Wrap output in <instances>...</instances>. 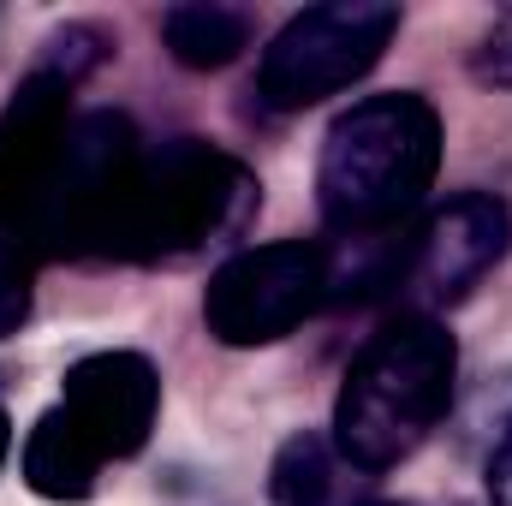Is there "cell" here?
<instances>
[{
	"label": "cell",
	"mask_w": 512,
	"mask_h": 506,
	"mask_svg": "<svg viewBox=\"0 0 512 506\" xmlns=\"http://www.w3.org/2000/svg\"><path fill=\"white\" fill-rule=\"evenodd\" d=\"M453 387H459V340L447 334V322L399 310L346 364L328 441L358 477H382L435 435V423L453 411Z\"/></svg>",
	"instance_id": "1"
},
{
	"label": "cell",
	"mask_w": 512,
	"mask_h": 506,
	"mask_svg": "<svg viewBox=\"0 0 512 506\" xmlns=\"http://www.w3.org/2000/svg\"><path fill=\"white\" fill-rule=\"evenodd\" d=\"M256 173L203 143V137H173L155 149H137L126 167L90 251L120 256V262H173V256L203 251L209 239L233 233L256 209Z\"/></svg>",
	"instance_id": "2"
},
{
	"label": "cell",
	"mask_w": 512,
	"mask_h": 506,
	"mask_svg": "<svg viewBox=\"0 0 512 506\" xmlns=\"http://www.w3.org/2000/svg\"><path fill=\"white\" fill-rule=\"evenodd\" d=\"M441 167V114L417 90L352 102L316 155V209L340 239H370L405 221Z\"/></svg>",
	"instance_id": "3"
},
{
	"label": "cell",
	"mask_w": 512,
	"mask_h": 506,
	"mask_svg": "<svg viewBox=\"0 0 512 506\" xmlns=\"http://www.w3.org/2000/svg\"><path fill=\"white\" fill-rule=\"evenodd\" d=\"M399 24L405 12L393 0H328V6L292 12L256 60V102L268 114H304L352 90L382 66Z\"/></svg>",
	"instance_id": "4"
},
{
	"label": "cell",
	"mask_w": 512,
	"mask_h": 506,
	"mask_svg": "<svg viewBox=\"0 0 512 506\" xmlns=\"http://www.w3.org/2000/svg\"><path fill=\"white\" fill-rule=\"evenodd\" d=\"M334 298V256L310 239H274L233 251L203 286V328L209 340L256 352L286 340Z\"/></svg>",
	"instance_id": "5"
},
{
	"label": "cell",
	"mask_w": 512,
	"mask_h": 506,
	"mask_svg": "<svg viewBox=\"0 0 512 506\" xmlns=\"http://www.w3.org/2000/svg\"><path fill=\"white\" fill-rule=\"evenodd\" d=\"M512 251V209L495 191H459L447 197L411 239V251L399 256L393 286L405 292V310L435 316L453 310L459 298H471Z\"/></svg>",
	"instance_id": "6"
},
{
	"label": "cell",
	"mask_w": 512,
	"mask_h": 506,
	"mask_svg": "<svg viewBox=\"0 0 512 506\" xmlns=\"http://www.w3.org/2000/svg\"><path fill=\"white\" fill-rule=\"evenodd\" d=\"M60 411L96 447L102 465L137 459L155 435V417H161V370L143 352H126V346L84 352L60 376Z\"/></svg>",
	"instance_id": "7"
},
{
	"label": "cell",
	"mask_w": 512,
	"mask_h": 506,
	"mask_svg": "<svg viewBox=\"0 0 512 506\" xmlns=\"http://www.w3.org/2000/svg\"><path fill=\"white\" fill-rule=\"evenodd\" d=\"M96 477H102V459L96 447L72 429V417L60 405H48L36 417V429L24 435V483L42 495V501H90L96 495Z\"/></svg>",
	"instance_id": "8"
},
{
	"label": "cell",
	"mask_w": 512,
	"mask_h": 506,
	"mask_svg": "<svg viewBox=\"0 0 512 506\" xmlns=\"http://www.w3.org/2000/svg\"><path fill=\"white\" fill-rule=\"evenodd\" d=\"M256 36V18L245 6H221V0H185L161 12V42L185 72H221L233 66Z\"/></svg>",
	"instance_id": "9"
},
{
	"label": "cell",
	"mask_w": 512,
	"mask_h": 506,
	"mask_svg": "<svg viewBox=\"0 0 512 506\" xmlns=\"http://www.w3.org/2000/svg\"><path fill=\"white\" fill-rule=\"evenodd\" d=\"M352 465L334 453L328 435L298 429L280 441L274 465H268V501L274 506H352Z\"/></svg>",
	"instance_id": "10"
},
{
	"label": "cell",
	"mask_w": 512,
	"mask_h": 506,
	"mask_svg": "<svg viewBox=\"0 0 512 506\" xmlns=\"http://www.w3.org/2000/svg\"><path fill=\"white\" fill-rule=\"evenodd\" d=\"M114 30H102V24H66V30H54L48 42H42V54H36V66H48V72H60L66 84H84L102 60H114Z\"/></svg>",
	"instance_id": "11"
},
{
	"label": "cell",
	"mask_w": 512,
	"mask_h": 506,
	"mask_svg": "<svg viewBox=\"0 0 512 506\" xmlns=\"http://www.w3.org/2000/svg\"><path fill=\"white\" fill-rule=\"evenodd\" d=\"M30 322V251L0 233V340H12Z\"/></svg>",
	"instance_id": "12"
},
{
	"label": "cell",
	"mask_w": 512,
	"mask_h": 506,
	"mask_svg": "<svg viewBox=\"0 0 512 506\" xmlns=\"http://www.w3.org/2000/svg\"><path fill=\"white\" fill-rule=\"evenodd\" d=\"M471 78H477L483 90H512V6L495 12V24L477 36V48H471Z\"/></svg>",
	"instance_id": "13"
},
{
	"label": "cell",
	"mask_w": 512,
	"mask_h": 506,
	"mask_svg": "<svg viewBox=\"0 0 512 506\" xmlns=\"http://www.w3.org/2000/svg\"><path fill=\"white\" fill-rule=\"evenodd\" d=\"M483 495H489V506H512V411H507V423H501V435H495V447H489Z\"/></svg>",
	"instance_id": "14"
},
{
	"label": "cell",
	"mask_w": 512,
	"mask_h": 506,
	"mask_svg": "<svg viewBox=\"0 0 512 506\" xmlns=\"http://www.w3.org/2000/svg\"><path fill=\"white\" fill-rule=\"evenodd\" d=\"M6 459H12V417H6V405H0V471H6Z\"/></svg>",
	"instance_id": "15"
},
{
	"label": "cell",
	"mask_w": 512,
	"mask_h": 506,
	"mask_svg": "<svg viewBox=\"0 0 512 506\" xmlns=\"http://www.w3.org/2000/svg\"><path fill=\"white\" fill-rule=\"evenodd\" d=\"M370 506H405V501H370Z\"/></svg>",
	"instance_id": "16"
}]
</instances>
